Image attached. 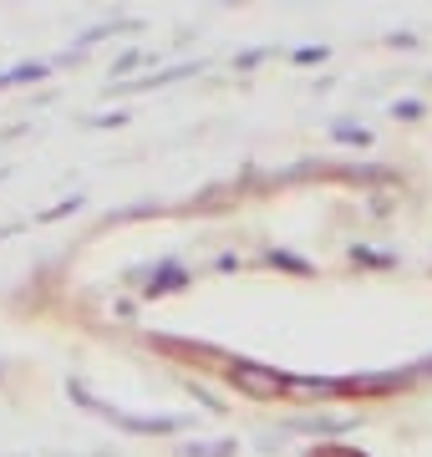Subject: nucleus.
Listing matches in <instances>:
<instances>
[{"label": "nucleus", "mask_w": 432, "mask_h": 457, "mask_svg": "<svg viewBox=\"0 0 432 457\" xmlns=\"http://www.w3.org/2000/svg\"><path fill=\"white\" fill-rule=\"evenodd\" d=\"M239 381H245L250 392H260V396L280 392V381H265V371H254V366H239Z\"/></svg>", "instance_id": "nucleus-1"}, {"label": "nucleus", "mask_w": 432, "mask_h": 457, "mask_svg": "<svg viewBox=\"0 0 432 457\" xmlns=\"http://www.w3.org/2000/svg\"><path fill=\"white\" fill-rule=\"evenodd\" d=\"M234 453V442H209V447H188L183 457H229Z\"/></svg>", "instance_id": "nucleus-2"}]
</instances>
